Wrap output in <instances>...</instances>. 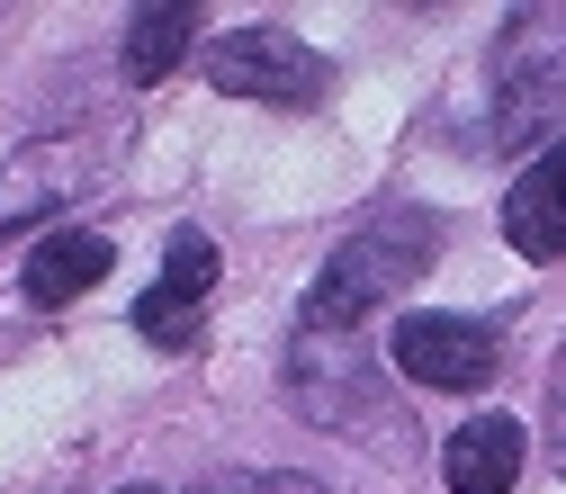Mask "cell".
Listing matches in <instances>:
<instances>
[{"label":"cell","instance_id":"cell-1","mask_svg":"<svg viewBox=\"0 0 566 494\" xmlns=\"http://www.w3.org/2000/svg\"><path fill=\"white\" fill-rule=\"evenodd\" d=\"M432 252H441V217H422V207H378L350 243H333V261H324L315 288H306V315L297 324L306 333H360V315L387 306Z\"/></svg>","mask_w":566,"mask_h":494},{"label":"cell","instance_id":"cell-2","mask_svg":"<svg viewBox=\"0 0 566 494\" xmlns=\"http://www.w3.org/2000/svg\"><path fill=\"white\" fill-rule=\"evenodd\" d=\"M566 108V10H522L494 45V145H531Z\"/></svg>","mask_w":566,"mask_h":494},{"label":"cell","instance_id":"cell-3","mask_svg":"<svg viewBox=\"0 0 566 494\" xmlns=\"http://www.w3.org/2000/svg\"><path fill=\"white\" fill-rule=\"evenodd\" d=\"M207 82L226 99H261V108H315L333 91V63L289 28H243L226 45H207Z\"/></svg>","mask_w":566,"mask_h":494},{"label":"cell","instance_id":"cell-4","mask_svg":"<svg viewBox=\"0 0 566 494\" xmlns=\"http://www.w3.org/2000/svg\"><path fill=\"white\" fill-rule=\"evenodd\" d=\"M396 369L413 378V387H432V396H476L485 378H494V360H504V341H494L476 315H405L396 324Z\"/></svg>","mask_w":566,"mask_h":494},{"label":"cell","instance_id":"cell-5","mask_svg":"<svg viewBox=\"0 0 566 494\" xmlns=\"http://www.w3.org/2000/svg\"><path fill=\"white\" fill-rule=\"evenodd\" d=\"M289 387H297L306 422H324V432H342L350 404L378 413V378H369L360 333H297V350H289Z\"/></svg>","mask_w":566,"mask_h":494},{"label":"cell","instance_id":"cell-6","mask_svg":"<svg viewBox=\"0 0 566 494\" xmlns=\"http://www.w3.org/2000/svg\"><path fill=\"white\" fill-rule=\"evenodd\" d=\"M217 243L207 234H171V252H163V278L145 297H135V333L145 341H163V350H189V333H198V306H207V288H217Z\"/></svg>","mask_w":566,"mask_h":494},{"label":"cell","instance_id":"cell-7","mask_svg":"<svg viewBox=\"0 0 566 494\" xmlns=\"http://www.w3.org/2000/svg\"><path fill=\"white\" fill-rule=\"evenodd\" d=\"M522 459H531V441H522L513 413H468L441 450V476H450V494H513Z\"/></svg>","mask_w":566,"mask_h":494},{"label":"cell","instance_id":"cell-8","mask_svg":"<svg viewBox=\"0 0 566 494\" xmlns=\"http://www.w3.org/2000/svg\"><path fill=\"white\" fill-rule=\"evenodd\" d=\"M504 234H513L522 261H566V145H548V154L513 180V198H504Z\"/></svg>","mask_w":566,"mask_h":494},{"label":"cell","instance_id":"cell-9","mask_svg":"<svg viewBox=\"0 0 566 494\" xmlns=\"http://www.w3.org/2000/svg\"><path fill=\"white\" fill-rule=\"evenodd\" d=\"M73 180H82V145H28L10 171H0V243H10L19 225H36Z\"/></svg>","mask_w":566,"mask_h":494},{"label":"cell","instance_id":"cell-10","mask_svg":"<svg viewBox=\"0 0 566 494\" xmlns=\"http://www.w3.org/2000/svg\"><path fill=\"white\" fill-rule=\"evenodd\" d=\"M108 234H54L36 261H28V278H19V288H28V306H73V297H91L99 288V278H108Z\"/></svg>","mask_w":566,"mask_h":494},{"label":"cell","instance_id":"cell-11","mask_svg":"<svg viewBox=\"0 0 566 494\" xmlns=\"http://www.w3.org/2000/svg\"><path fill=\"white\" fill-rule=\"evenodd\" d=\"M198 45V10H189V0H154V10H135L126 19V82H163L171 73V63Z\"/></svg>","mask_w":566,"mask_h":494},{"label":"cell","instance_id":"cell-12","mask_svg":"<svg viewBox=\"0 0 566 494\" xmlns=\"http://www.w3.org/2000/svg\"><path fill=\"white\" fill-rule=\"evenodd\" d=\"M198 494H324L315 476H217V485H198Z\"/></svg>","mask_w":566,"mask_h":494},{"label":"cell","instance_id":"cell-13","mask_svg":"<svg viewBox=\"0 0 566 494\" xmlns=\"http://www.w3.org/2000/svg\"><path fill=\"white\" fill-rule=\"evenodd\" d=\"M548 441L566 459V350H557V369H548Z\"/></svg>","mask_w":566,"mask_h":494},{"label":"cell","instance_id":"cell-14","mask_svg":"<svg viewBox=\"0 0 566 494\" xmlns=\"http://www.w3.org/2000/svg\"><path fill=\"white\" fill-rule=\"evenodd\" d=\"M126 494H154V485H126Z\"/></svg>","mask_w":566,"mask_h":494}]
</instances>
